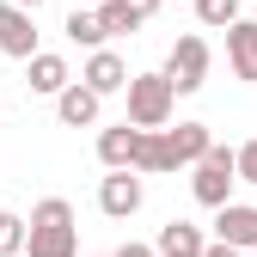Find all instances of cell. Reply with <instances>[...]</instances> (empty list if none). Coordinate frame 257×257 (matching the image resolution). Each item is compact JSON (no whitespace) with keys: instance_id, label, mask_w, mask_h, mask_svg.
<instances>
[{"instance_id":"cell-1","label":"cell","mask_w":257,"mask_h":257,"mask_svg":"<svg viewBox=\"0 0 257 257\" xmlns=\"http://www.w3.org/2000/svg\"><path fill=\"white\" fill-rule=\"evenodd\" d=\"M25 257H80V220L68 196H43L31 208V245Z\"/></svg>"},{"instance_id":"cell-2","label":"cell","mask_w":257,"mask_h":257,"mask_svg":"<svg viewBox=\"0 0 257 257\" xmlns=\"http://www.w3.org/2000/svg\"><path fill=\"white\" fill-rule=\"evenodd\" d=\"M233 184H239V147H208L196 166H190V196H196L202 208H220L233 202Z\"/></svg>"},{"instance_id":"cell-3","label":"cell","mask_w":257,"mask_h":257,"mask_svg":"<svg viewBox=\"0 0 257 257\" xmlns=\"http://www.w3.org/2000/svg\"><path fill=\"white\" fill-rule=\"evenodd\" d=\"M172 110H178V86L166 80V68L128 80V122L135 128H172Z\"/></svg>"},{"instance_id":"cell-4","label":"cell","mask_w":257,"mask_h":257,"mask_svg":"<svg viewBox=\"0 0 257 257\" xmlns=\"http://www.w3.org/2000/svg\"><path fill=\"white\" fill-rule=\"evenodd\" d=\"M208 61H214V55H208V37H196V31L172 43V55H166V80L178 86V98L208 86Z\"/></svg>"},{"instance_id":"cell-5","label":"cell","mask_w":257,"mask_h":257,"mask_svg":"<svg viewBox=\"0 0 257 257\" xmlns=\"http://www.w3.org/2000/svg\"><path fill=\"white\" fill-rule=\"evenodd\" d=\"M141 202H147V184H141V172H135V166H110V172L98 178V208H104L110 220L141 214Z\"/></svg>"},{"instance_id":"cell-6","label":"cell","mask_w":257,"mask_h":257,"mask_svg":"<svg viewBox=\"0 0 257 257\" xmlns=\"http://www.w3.org/2000/svg\"><path fill=\"white\" fill-rule=\"evenodd\" d=\"M98 110H104V92H92L86 80H68L55 92V116H61V128H92L98 122Z\"/></svg>"},{"instance_id":"cell-7","label":"cell","mask_w":257,"mask_h":257,"mask_svg":"<svg viewBox=\"0 0 257 257\" xmlns=\"http://www.w3.org/2000/svg\"><path fill=\"white\" fill-rule=\"evenodd\" d=\"M0 55H13V61L37 55V13L31 7H7L0 13Z\"/></svg>"},{"instance_id":"cell-8","label":"cell","mask_w":257,"mask_h":257,"mask_svg":"<svg viewBox=\"0 0 257 257\" xmlns=\"http://www.w3.org/2000/svg\"><path fill=\"white\" fill-rule=\"evenodd\" d=\"M80 80H86L92 92H104V98H110V92H128V80H135V74H128V61H122V55L104 43V49H92V55H86Z\"/></svg>"},{"instance_id":"cell-9","label":"cell","mask_w":257,"mask_h":257,"mask_svg":"<svg viewBox=\"0 0 257 257\" xmlns=\"http://www.w3.org/2000/svg\"><path fill=\"white\" fill-rule=\"evenodd\" d=\"M214 239H233L239 251H257V202H220L214 208Z\"/></svg>"},{"instance_id":"cell-10","label":"cell","mask_w":257,"mask_h":257,"mask_svg":"<svg viewBox=\"0 0 257 257\" xmlns=\"http://www.w3.org/2000/svg\"><path fill=\"white\" fill-rule=\"evenodd\" d=\"M227 61L245 86H257V19H239L227 25Z\"/></svg>"},{"instance_id":"cell-11","label":"cell","mask_w":257,"mask_h":257,"mask_svg":"<svg viewBox=\"0 0 257 257\" xmlns=\"http://www.w3.org/2000/svg\"><path fill=\"white\" fill-rule=\"evenodd\" d=\"M68 80H74V68H68L61 55H49V49H37V55L25 61V86H31V92H43V98H55Z\"/></svg>"},{"instance_id":"cell-12","label":"cell","mask_w":257,"mask_h":257,"mask_svg":"<svg viewBox=\"0 0 257 257\" xmlns=\"http://www.w3.org/2000/svg\"><path fill=\"white\" fill-rule=\"evenodd\" d=\"M135 147H141V128L135 122H110V128H98V159H104V172L110 166H135Z\"/></svg>"},{"instance_id":"cell-13","label":"cell","mask_w":257,"mask_h":257,"mask_svg":"<svg viewBox=\"0 0 257 257\" xmlns=\"http://www.w3.org/2000/svg\"><path fill=\"white\" fill-rule=\"evenodd\" d=\"M166 147H172V166H196L214 147V135H208V122H178V128H166Z\"/></svg>"},{"instance_id":"cell-14","label":"cell","mask_w":257,"mask_h":257,"mask_svg":"<svg viewBox=\"0 0 257 257\" xmlns=\"http://www.w3.org/2000/svg\"><path fill=\"white\" fill-rule=\"evenodd\" d=\"M153 245H159V257H202V251H208L202 227H190V220H166Z\"/></svg>"},{"instance_id":"cell-15","label":"cell","mask_w":257,"mask_h":257,"mask_svg":"<svg viewBox=\"0 0 257 257\" xmlns=\"http://www.w3.org/2000/svg\"><path fill=\"white\" fill-rule=\"evenodd\" d=\"M61 31H68V43H80V49H104V43H110V31H104L98 7H74Z\"/></svg>"},{"instance_id":"cell-16","label":"cell","mask_w":257,"mask_h":257,"mask_svg":"<svg viewBox=\"0 0 257 257\" xmlns=\"http://www.w3.org/2000/svg\"><path fill=\"white\" fill-rule=\"evenodd\" d=\"M135 172H141V178H153V172H178V166H172V147H166V128H141Z\"/></svg>"},{"instance_id":"cell-17","label":"cell","mask_w":257,"mask_h":257,"mask_svg":"<svg viewBox=\"0 0 257 257\" xmlns=\"http://www.w3.org/2000/svg\"><path fill=\"white\" fill-rule=\"evenodd\" d=\"M25 245H31V220L0 208V257H25Z\"/></svg>"},{"instance_id":"cell-18","label":"cell","mask_w":257,"mask_h":257,"mask_svg":"<svg viewBox=\"0 0 257 257\" xmlns=\"http://www.w3.org/2000/svg\"><path fill=\"white\" fill-rule=\"evenodd\" d=\"M196 25H208V31L239 25V0H196Z\"/></svg>"},{"instance_id":"cell-19","label":"cell","mask_w":257,"mask_h":257,"mask_svg":"<svg viewBox=\"0 0 257 257\" xmlns=\"http://www.w3.org/2000/svg\"><path fill=\"white\" fill-rule=\"evenodd\" d=\"M98 19H104V31H110V37H128V31H141L135 19H128V7H122V0H104V7H98Z\"/></svg>"},{"instance_id":"cell-20","label":"cell","mask_w":257,"mask_h":257,"mask_svg":"<svg viewBox=\"0 0 257 257\" xmlns=\"http://www.w3.org/2000/svg\"><path fill=\"white\" fill-rule=\"evenodd\" d=\"M239 184H257V135L239 147Z\"/></svg>"},{"instance_id":"cell-21","label":"cell","mask_w":257,"mask_h":257,"mask_svg":"<svg viewBox=\"0 0 257 257\" xmlns=\"http://www.w3.org/2000/svg\"><path fill=\"white\" fill-rule=\"evenodd\" d=\"M122 7H128V19H135V25H147V19L159 13V0H122Z\"/></svg>"},{"instance_id":"cell-22","label":"cell","mask_w":257,"mask_h":257,"mask_svg":"<svg viewBox=\"0 0 257 257\" xmlns=\"http://www.w3.org/2000/svg\"><path fill=\"white\" fill-rule=\"evenodd\" d=\"M202 257H245V251H239L233 239H208V251H202Z\"/></svg>"},{"instance_id":"cell-23","label":"cell","mask_w":257,"mask_h":257,"mask_svg":"<svg viewBox=\"0 0 257 257\" xmlns=\"http://www.w3.org/2000/svg\"><path fill=\"white\" fill-rule=\"evenodd\" d=\"M116 257H159V245H141V239H128V245H116Z\"/></svg>"},{"instance_id":"cell-24","label":"cell","mask_w":257,"mask_h":257,"mask_svg":"<svg viewBox=\"0 0 257 257\" xmlns=\"http://www.w3.org/2000/svg\"><path fill=\"white\" fill-rule=\"evenodd\" d=\"M13 7H31V13H37V7H43V0H13Z\"/></svg>"},{"instance_id":"cell-25","label":"cell","mask_w":257,"mask_h":257,"mask_svg":"<svg viewBox=\"0 0 257 257\" xmlns=\"http://www.w3.org/2000/svg\"><path fill=\"white\" fill-rule=\"evenodd\" d=\"M74 7H104V0H74Z\"/></svg>"},{"instance_id":"cell-26","label":"cell","mask_w":257,"mask_h":257,"mask_svg":"<svg viewBox=\"0 0 257 257\" xmlns=\"http://www.w3.org/2000/svg\"><path fill=\"white\" fill-rule=\"evenodd\" d=\"M7 7H13V0H0V13H7Z\"/></svg>"},{"instance_id":"cell-27","label":"cell","mask_w":257,"mask_h":257,"mask_svg":"<svg viewBox=\"0 0 257 257\" xmlns=\"http://www.w3.org/2000/svg\"><path fill=\"white\" fill-rule=\"evenodd\" d=\"M0 116H7V104H0Z\"/></svg>"},{"instance_id":"cell-28","label":"cell","mask_w":257,"mask_h":257,"mask_svg":"<svg viewBox=\"0 0 257 257\" xmlns=\"http://www.w3.org/2000/svg\"><path fill=\"white\" fill-rule=\"evenodd\" d=\"M110 257H116V251H110Z\"/></svg>"}]
</instances>
